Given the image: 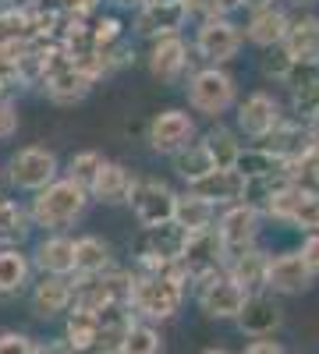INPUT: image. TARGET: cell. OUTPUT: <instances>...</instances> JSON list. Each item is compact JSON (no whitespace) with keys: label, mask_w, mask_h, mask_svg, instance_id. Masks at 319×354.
Returning <instances> with one entry per match:
<instances>
[{"label":"cell","mask_w":319,"mask_h":354,"mask_svg":"<svg viewBox=\"0 0 319 354\" xmlns=\"http://www.w3.org/2000/svg\"><path fill=\"white\" fill-rule=\"evenodd\" d=\"M291 68H295V61L287 57V50H284V46H273V50H266V57H263V75H266V78H277V82H284L287 75H291Z\"/></svg>","instance_id":"cell-39"},{"label":"cell","mask_w":319,"mask_h":354,"mask_svg":"<svg viewBox=\"0 0 319 354\" xmlns=\"http://www.w3.org/2000/svg\"><path fill=\"white\" fill-rule=\"evenodd\" d=\"M309 145H312V149H319V117L309 124Z\"/></svg>","instance_id":"cell-48"},{"label":"cell","mask_w":319,"mask_h":354,"mask_svg":"<svg viewBox=\"0 0 319 354\" xmlns=\"http://www.w3.org/2000/svg\"><path fill=\"white\" fill-rule=\"evenodd\" d=\"M270 259L263 248H248V252H238V255H230L227 266H224V273L235 280L245 294H259V290H266V277H270Z\"/></svg>","instance_id":"cell-21"},{"label":"cell","mask_w":319,"mask_h":354,"mask_svg":"<svg viewBox=\"0 0 319 354\" xmlns=\"http://www.w3.org/2000/svg\"><path fill=\"white\" fill-rule=\"evenodd\" d=\"M195 117L188 110H178V106H170L163 113H156L149 128H146V142H149V149L156 156H178L181 149H188V145L195 142Z\"/></svg>","instance_id":"cell-8"},{"label":"cell","mask_w":319,"mask_h":354,"mask_svg":"<svg viewBox=\"0 0 319 354\" xmlns=\"http://www.w3.org/2000/svg\"><path fill=\"white\" fill-rule=\"evenodd\" d=\"M25 93L21 82L15 75H0V103H18V96Z\"/></svg>","instance_id":"cell-43"},{"label":"cell","mask_w":319,"mask_h":354,"mask_svg":"<svg viewBox=\"0 0 319 354\" xmlns=\"http://www.w3.org/2000/svg\"><path fill=\"white\" fill-rule=\"evenodd\" d=\"M36 354H78L64 337H53V340H36Z\"/></svg>","instance_id":"cell-45"},{"label":"cell","mask_w":319,"mask_h":354,"mask_svg":"<svg viewBox=\"0 0 319 354\" xmlns=\"http://www.w3.org/2000/svg\"><path fill=\"white\" fill-rule=\"evenodd\" d=\"M28 308L36 319H61L75 308V283L68 277H39L28 287Z\"/></svg>","instance_id":"cell-13"},{"label":"cell","mask_w":319,"mask_h":354,"mask_svg":"<svg viewBox=\"0 0 319 354\" xmlns=\"http://www.w3.org/2000/svg\"><path fill=\"white\" fill-rule=\"evenodd\" d=\"M25 205H28V216H33L36 230H43V234H68L85 216V209L93 205V198H89V188L68 181V177L61 174L50 188L36 192Z\"/></svg>","instance_id":"cell-2"},{"label":"cell","mask_w":319,"mask_h":354,"mask_svg":"<svg viewBox=\"0 0 319 354\" xmlns=\"http://www.w3.org/2000/svg\"><path fill=\"white\" fill-rule=\"evenodd\" d=\"M241 8L252 15V11H263V8H277V0H241Z\"/></svg>","instance_id":"cell-47"},{"label":"cell","mask_w":319,"mask_h":354,"mask_svg":"<svg viewBox=\"0 0 319 354\" xmlns=\"http://www.w3.org/2000/svg\"><path fill=\"white\" fill-rule=\"evenodd\" d=\"M295 4H298V8H312V4H316V0H295Z\"/></svg>","instance_id":"cell-52"},{"label":"cell","mask_w":319,"mask_h":354,"mask_svg":"<svg viewBox=\"0 0 319 354\" xmlns=\"http://www.w3.org/2000/svg\"><path fill=\"white\" fill-rule=\"evenodd\" d=\"M181 4L195 18H227L224 15V0H181Z\"/></svg>","instance_id":"cell-42"},{"label":"cell","mask_w":319,"mask_h":354,"mask_svg":"<svg viewBox=\"0 0 319 354\" xmlns=\"http://www.w3.org/2000/svg\"><path fill=\"white\" fill-rule=\"evenodd\" d=\"M33 230L36 227H33V216H28V205L0 195V248H25Z\"/></svg>","instance_id":"cell-27"},{"label":"cell","mask_w":319,"mask_h":354,"mask_svg":"<svg viewBox=\"0 0 319 354\" xmlns=\"http://www.w3.org/2000/svg\"><path fill=\"white\" fill-rule=\"evenodd\" d=\"M302 259H305V266L312 273H319V234H309L305 238V245H302V252H298Z\"/></svg>","instance_id":"cell-44"},{"label":"cell","mask_w":319,"mask_h":354,"mask_svg":"<svg viewBox=\"0 0 319 354\" xmlns=\"http://www.w3.org/2000/svg\"><path fill=\"white\" fill-rule=\"evenodd\" d=\"M110 4H118V8H142V4H146V0H110Z\"/></svg>","instance_id":"cell-49"},{"label":"cell","mask_w":319,"mask_h":354,"mask_svg":"<svg viewBox=\"0 0 319 354\" xmlns=\"http://www.w3.org/2000/svg\"><path fill=\"white\" fill-rule=\"evenodd\" d=\"M107 163V156L100 153V149H78V153H71L68 156V163H64V177L68 181H75V185H82V188H89L93 181H96V174H100V167Z\"/></svg>","instance_id":"cell-35"},{"label":"cell","mask_w":319,"mask_h":354,"mask_svg":"<svg viewBox=\"0 0 319 354\" xmlns=\"http://www.w3.org/2000/svg\"><path fill=\"white\" fill-rule=\"evenodd\" d=\"M0 354H36V340L8 330V333H0Z\"/></svg>","instance_id":"cell-40"},{"label":"cell","mask_w":319,"mask_h":354,"mask_svg":"<svg viewBox=\"0 0 319 354\" xmlns=\"http://www.w3.org/2000/svg\"><path fill=\"white\" fill-rule=\"evenodd\" d=\"M128 205H131V216L138 220L142 230L163 227V223L174 220L178 192H174V188L163 181V177H135L131 195H128Z\"/></svg>","instance_id":"cell-6"},{"label":"cell","mask_w":319,"mask_h":354,"mask_svg":"<svg viewBox=\"0 0 319 354\" xmlns=\"http://www.w3.org/2000/svg\"><path fill=\"white\" fill-rule=\"evenodd\" d=\"M235 322H238L241 333H248L255 340H266V337H273L280 330L284 308H280V301L273 298L270 290H259V294H248L245 298V308H241V315Z\"/></svg>","instance_id":"cell-14"},{"label":"cell","mask_w":319,"mask_h":354,"mask_svg":"<svg viewBox=\"0 0 319 354\" xmlns=\"http://www.w3.org/2000/svg\"><path fill=\"white\" fill-rule=\"evenodd\" d=\"M146 4H181V0H146Z\"/></svg>","instance_id":"cell-50"},{"label":"cell","mask_w":319,"mask_h":354,"mask_svg":"<svg viewBox=\"0 0 319 354\" xmlns=\"http://www.w3.org/2000/svg\"><path fill=\"white\" fill-rule=\"evenodd\" d=\"M188 106L195 113H206V117H220L230 106L238 103V85L224 68H199L188 75Z\"/></svg>","instance_id":"cell-5"},{"label":"cell","mask_w":319,"mask_h":354,"mask_svg":"<svg viewBox=\"0 0 319 354\" xmlns=\"http://www.w3.org/2000/svg\"><path fill=\"white\" fill-rule=\"evenodd\" d=\"M188 21L185 4H142L131 15V32L138 39H167V36H181V28Z\"/></svg>","instance_id":"cell-12"},{"label":"cell","mask_w":319,"mask_h":354,"mask_svg":"<svg viewBox=\"0 0 319 354\" xmlns=\"http://www.w3.org/2000/svg\"><path fill=\"white\" fill-rule=\"evenodd\" d=\"M202 145H206V153L213 156V163L220 170H235L238 153L245 149V145L238 142V135L230 131V128H224V124H213L206 135H202Z\"/></svg>","instance_id":"cell-33"},{"label":"cell","mask_w":319,"mask_h":354,"mask_svg":"<svg viewBox=\"0 0 319 354\" xmlns=\"http://www.w3.org/2000/svg\"><path fill=\"white\" fill-rule=\"evenodd\" d=\"M241 354H287V351H284L277 340H252Z\"/></svg>","instance_id":"cell-46"},{"label":"cell","mask_w":319,"mask_h":354,"mask_svg":"<svg viewBox=\"0 0 319 354\" xmlns=\"http://www.w3.org/2000/svg\"><path fill=\"white\" fill-rule=\"evenodd\" d=\"M241 43H245V32L230 18H202L195 28L192 50L206 61V68H224L227 61L238 57Z\"/></svg>","instance_id":"cell-7"},{"label":"cell","mask_w":319,"mask_h":354,"mask_svg":"<svg viewBox=\"0 0 319 354\" xmlns=\"http://www.w3.org/2000/svg\"><path fill=\"white\" fill-rule=\"evenodd\" d=\"M199 308L206 312L210 319H238L241 308H245V298L248 294L230 280L227 273H210V277H199L192 287Z\"/></svg>","instance_id":"cell-9"},{"label":"cell","mask_w":319,"mask_h":354,"mask_svg":"<svg viewBox=\"0 0 319 354\" xmlns=\"http://www.w3.org/2000/svg\"><path fill=\"white\" fill-rule=\"evenodd\" d=\"M287 57L295 64H319V15H295L287 21V32H284V43Z\"/></svg>","instance_id":"cell-18"},{"label":"cell","mask_w":319,"mask_h":354,"mask_svg":"<svg viewBox=\"0 0 319 354\" xmlns=\"http://www.w3.org/2000/svg\"><path fill=\"white\" fill-rule=\"evenodd\" d=\"M174 223H178L181 230H188V234L210 230L217 223V209H213L206 198H199L192 192H181L178 195V205H174Z\"/></svg>","instance_id":"cell-30"},{"label":"cell","mask_w":319,"mask_h":354,"mask_svg":"<svg viewBox=\"0 0 319 354\" xmlns=\"http://www.w3.org/2000/svg\"><path fill=\"white\" fill-rule=\"evenodd\" d=\"M149 75L160 78V82H181L192 68V46L181 39V36H167V39H156L149 46Z\"/></svg>","instance_id":"cell-17"},{"label":"cell","mask_w":319,"mask_h":354,"mask_svg":"<svg viewBox=\"0 0 319 354\" xmlns=\"http://www.w3.org/2000/svg\"><path fill=\"white\" fill-rule=\"evenodd\" d=\"M61 170H64V163L50 145H21V149L11 153V160L4 167V177H8V185L15 192H25L28 198H33L36 192L50 188L57 177H61Z\"/></svg>","instance_id":"cell-3"},{"label":"cell","mask_w":319,"mask_h":354,"mask_svg":"<svg viewBox=\"0 0 319 354\" xmlns=\"http://www.w3.org/2000/svg\"><path fill=\"white\" fill-rule=\"evenodd\" d=\"M287 21H291V15H287L280 4L277 8H263V11H252L248 25H245V39L255 43L259 50H273V46L284 43Z\"/></svg>","instance_id":"cell-26"},{"label":"cell","mask_w":319,"mask_h":354,"mask_svg":"<svg viewBox=\"0 0 319 354\" xmlns=\"http://www.w3.org/2000/svg\"><path fill=\"white\" fill-rule=\"evenodd\" d=\"M235 170L241 174V181H266V177H287V163L277 160L263 145H248L238 153Z\"/></svg>","instance_id":"cell-29"},{"label":"cell","mask_w":319,"mask_h":354,"mask_svg":"<svg viewBox=\"0 0 319 354\" xmlns=\"http://www.w3.org/2000/svg\"><path fill=\"white\" fill-rule=\"evenodd\" d=\"M280 121H284L280 103L270 93H252L238 103V131L255 138V142H263Z\"/></svg>","instance_id":"cell-16"},{"label":"cell","mask_w":319,"mask_h":354,"mask_svg":"<svg viewBox=\"0 0 319 354\" xmlns=\"http://www.w3.org/2000/svg\"><path fill=\"white\" fill-rule=\"evenodd\" d=\"M131 185H135V174L118 160H107L96 174V181L89 185V198L100 205H128Z\"/></svg>","instance_id":"cell-22"},{"label":"cell","mask_w":319,"mask_h":354,"mask_svg":"<svg viewBox=\"0 0 319 354\" xmlns=\"http://www.w3.org/2000/svg\"><path fill=\"white\" fill-rule=\"evenodd\" d=\"M121 354H163V333L153 326V322H138L135 319V326H131Z\"/></svg>","instance_id":"cell-38"},{"label":"cell","mask_w":319,"mask_h":354,"mask_svg":"<svg viewBox=\"0 0 319 354\" xmlns=\"http://www.w3.org/2000/svg\"><path fill=\"white\" fill-rule=\"evenodd\" d=\"M263 149H270L277 160H284V163H295L305 149H309V128L305 124H298V121H280L263 142Z\"/></svg>","instance_id":"cell-28"},{"label":"cell","mask_w":319,"mask_h":354,"mask_svg":"<svg viewBox=\"0 0 319 354\" xmlns=\"http://www.w3.org/2000/svg\"><path fill=\"white\" fill-rule=\"evenodd\" d=\"M21 128V113L18 103H0V142H11Z\"/></svg>","instance_id":"cell-41"},{"label":"cell","mask_w":319,"mask_h":354,"mask_svg":"<svg viewBox=\"0 0 319 354\" xmlns=\"http://www.w3.org/2000/svg\"><path fill=\"white\" fill-rule=\"evenodd\" d=\"M185 298H188V280L181 273V266H174L167 273H135L128 308L135 312L138 322H153L156 326V322H167V319L178 315Z\"/></svg>","instance_id":"cell-1"},{"label":"cell","mask_w":319,"mask_h":354,"mask_svg":"<svg viewBox=\"0 0 319 354\" xmlns=\"http://www.w3.org/2000/svg\"><path fill=\"white\" fill-rule=\"evenodd\" d=\"M93 85L96 82L71 64V57H68V50L61 43H46V75H43L39 88L46 93L50 103L75 106V103H82L85 96L93 93Z\"/></svg>","instance_id":"cell-4"},{"label":"cell","mask_w":319,"mask_h":354,"mask_svg":"<svg viewBox=\"0 0 319 354\" xmlns=\"http://www.w3.org/2000/svg\"><path fill=\"white\" fill-rule=\"evenodd\" d=\"M78 354H93L96 351V340H100V319L93 312H78L71 308L64 315V333H61Z\"/></svg>","instance_id":"cell-31"},{"label":"cell","mask_w":319,"mask_h":354,"mask_svg":"<svg viewBox=\"0 0 319 354\" xmlns=\"http://www.w3.org/2000/svg\"><path fill=\"white\" fill-rule=\"evenodd\" d=\"M181 273L188 280V287L199 280V277H210V273H224L227 266V248L220 241L217 227L210 230H199V234H188V245H185V255H181Z\"/></svg>","instance_id":"cell-10"},{"label":"cell","mask_w":319,"mask_h":354,"mask_svg":"<svg viewBox=\"0 0 319 354\" xmlns=\"http://www.w3.org/2000/svg\"><path fill=\"white\" fill-rule=\"evenodd\" d=\"M188 192L199 195V198H206L213 209H217V205H220V209H227V205H238V202H241L245 181H241L238 170H220V167H217L213 174L202 177V181L188 185Z\"/></svg>","instance_id":"cell-23"},{"label":"cell","mask_w":319,"mask_h":354,"mask_svg":"<svg viewBox=\"0 0 319 354\" xmlns=\"http://www.w3.org/2000/svg\"><path fill=\"white\" fill-rule=\"evenodd\" d=\"M259 227H263V213H255L252 205H245V202L227 205V209L220 213V220H217V234H220V241L227 248V259L255 248Z\"/></svg>","instance_id":"cell-11"},{"label":"cell","mask_w":319,"mask_h":354,"mask_svg":"<svg viewBox=\"0 0 319 354\" xmlns=\"http://www.w3.org/2000/svg\"><path fill=\"white\" fill-rule=\"evenodd\" d=\"M202 354H230V351H224V347H210V351H202Z\"/></svg>","instance_id":"cell-51"},{"label":"cell","mask_w":319,"mask_h":354,"mask_svg":"<svg viewBox=\"0 0 319 354\" xmlns=\"http://www.w3.org/2000/svg\"><path fill=\"white\" fill-rule=\"evenodd\" d=\"M36 266L25 248H0V298H18L33 287Z\"/></svg>","instance_id":"cell-24"},{"label":"cell","mask_w":319,"mask_h":354,"mask_svg":"<svg viewBox=\"0 0 319 354\" xmlns=\"http://www.w3.org/2000/svg\"><path fill=\"white\" fill-rule=\"evenodd\" d=\"M110 270H118L110 241H103L100 234H82L75 238V277L71 280H89V277H103Z\"/></svg>","instance_id":"cell-19"},{"label":"cell","mask_w":319,"mask_h":354,"mask_svg":"<svg viewBox=\"0 0 319 354\" xmlns=\"http://www.w3.org/2000/svg\"><path fill=\"white\" fill-rule=\"evenodd\" d=\"M33 43V18L28 8L0 4V46H25Z\"/></svg>","instance_id":"cell-34"},{"label":"cell","mask_w":319,"mask_h":354,"mask_svg":"<svg viewBox=\"0 0 319 354\" xmlns=\"http://www.w3.org/2000/svg\"><path fill=\"white\" fill-rule=\"evenodd\" d=\"M305 198H309V192L295 188L291 181H284L280 192H277V195L270 198V205H266V216H273V220H280V223H291V220L298 216V209H302Z\"/></svg>","instance_id":"cell-37"},{"label":"cell","mask_w":319,"mask_h":354,"mask_svg":"<svg viewBox=\"0 0 319 354\" xmlns=\"http://www.w3.org/2000/svg\"><path fill=\"white\" fill-rule=\"evenodd\" d=\"M28 255H33V266L39 277H68V280L75 277V238L71 234H43Z\"/></svg>","instance_id":"cell-15"},{"label":"cell","mask_w":319,"mask_h":354,"mask_svg":"<svg viewBox=\"0 0 319 354\" xmlns=\"http://www.w3.org/2000/svg\"><path fill=\"white\" fill-rule=\"evenodd\" d=\"M287 181L309 195H319V149L309 145L295 163H287Z\"/></svg>","instance_id":"cell-36"},{"label":"cell","mask_w":319,"mask_h":354,"mask_svg":"<svg viewBox=\"0 0 319 354\" xmlns=\"http://www.w3.org/2000/svg\"><path fill=\"white\" fill-rule=\"evenodd\" d=\"M312 270L305 266V259L298 252H284L277 259H270V277H266V290L273 294H302L312 287Z\"/></svg>","instance_id":"cell-20"},{"label":"cell","mask_w":319,"mask_h":354,"mask_svg":"<svg viewBox=\"0 0 319 354\" xmlns=\"http://www.w3.org/2000/svg\"><path fill=\"white\" fill-rule=\"evenodd\" d=\"M96 319H100V340H96L93 354H121L125 340H128V333L135 326V312L128 305H110Z\"/></svg>","instance_id":"cell-25"},{"label":"cell","mask_w":319,"mask_h":354,"mask_svg":"<svg viewBox=\"0 0 319 354\" xmlns=\"http://www.w3.org/2000/svg\"><path fill=\"white\" fill-rule=\"evenodd\" d=\"M170 167H174V174H178L185 185H195V181H202L206 174L217 170V163H213V156L206 153L202 138H195L188 149H181L178 156H170Z\"/></svg>","instance_id":"cell-32"},{"label":"cell","mask_w":319,"mask_h":354,"mask_svg":"<svg viewBox=\"0 0 319 354\" xmlns=\"http://www.w3.org/2000/svg\"><path fill=\"white\" fill-rule=\"evenodd\" d=\"M0 181H4V170H0Z\"/></svg>","instance_id":"cell-53"}]
</instances>
